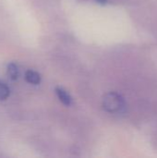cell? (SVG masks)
<instances>
[{
	"instance_id": "6da1fadb",
	"label": "cell",
	"mask_w": 157,
	"mask_h": 158,
	"mask_svg": "<svg viewBox=\"0 0 157 158\" xmlns=\"http://www.w3.org/2000/svg\"><path fill=\"white\" fill-rule=\"evenodd\" d=\"M102 106L106 112L113 115L123 114L127 108L124 97L116 92H110L106 94L103 98Z\"/></svg>"
},
{
	"instance_id": "7a4b0ae2",
	"label": "cell",
	"mask_w": 157,
	"mask_h": 158,
	"mask_svg": "<svg viewBox=\"0 0 157 158\" xmlns=\"http://www.w3.org/2000/svg\"><path fill=\"white\" fill-rule=\"evenodd\" d=\"M55 93L57 96V98L59 99V101L65 105L66 106H69L72 104V98L70 96V94L62 87H56L55 88Z\"/></svg>"
},
{
	"instance_id": "3957f363",
	"label": "cell",
	"mask_w": 157,
	"mask_h": 158,
	"mask_svg": "<svg viewBox=\"0 0 157 158\" xmlns=\"http://www.w3.org/2000/svg\"><path fill=\"white\" fill-rule=\"evenodd\" d=\"M24 79L28 83L31 85H39L42 81L41 75L36 70H33V69H28L25 72Z\"/></svg>"
},
{
	"instance_id": "277c9868",
	"label": "cell",
	"mask_w": 157,
	"mask_h": 158,
	"mask_svg": "<svg viewBox=\"0 0 157 158\" xmlns=\"http://www.w3.org/2000/svg\"><path fill=\"white\" fill-rule=\"evenodd\" d=\"M6 73L11 81H17L19 78V69L15 62H10L6 67Z\"/></svg>"
},
{
	"instance_id": "5b68a950",
	"label": "cell",
	"mask_w": 157,
	"mask_h": 158,
	"mask_svg": "<svg viewBox=\"0 0 157 158\" xmlns=\"http://www.w3.org/2000/svg\"><path fill=\"white\" fill-rule=\"evenodd\" d=\"M10 89L6 83L0 80V101H5L10 96Z\"/></svg>"
},
{
	"instance_id": "8992f818",
	"label": "cell",
	"mask_w": 157,
	"mask_h": 158,
	"mask_svg": "<svg viewBox=\"0 0 157 158\" xmlns=\"http://www.w3.org/2000/svg\"><path fill=\"white\" fill-rule=\"evenodd\" d=\"M98 4H101V5H105L107 3V0H95Z\"/></svg>"
}]
</instances>
